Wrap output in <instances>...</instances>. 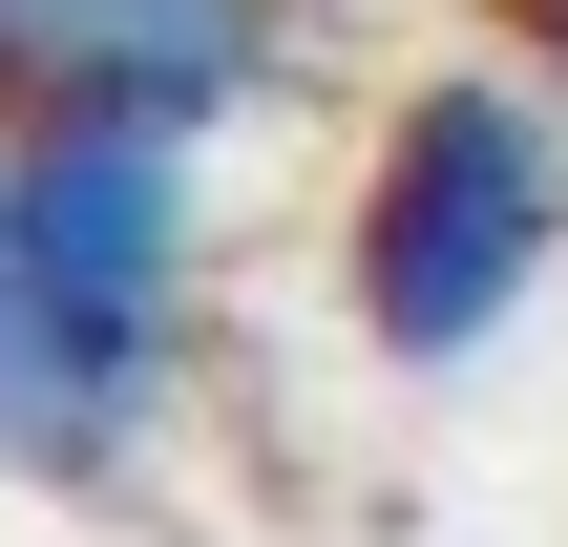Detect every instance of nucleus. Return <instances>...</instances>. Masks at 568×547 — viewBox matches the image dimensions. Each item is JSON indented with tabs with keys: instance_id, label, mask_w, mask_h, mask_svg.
<instances>
[{
	"instance_id": "obj_3",
	"label": "nucleus",
	"mask_w": 568,
	"mask_h": 547,
	"mask_svg": "<svg viewBox=\"0 0 568 547\" xmlns=\"http://www.w3.org/2000/svg\"><path fill=\"white\" fill-rule=\"evenodd\" d=\"M148 422H169V401H126V379L42 316L21 211H0V485H126V464H148Z\"/></svg>"
},
{
	"instance_id": "obj_2",
	"label": "nucleus",
	"mask_w": 568,
	"mask_h": 547,
	"mask_svg": "<svg viewBox=\"0 0 568 547\" xmlns=\"http://www.w3.org/2000/svg\"><path fill=\"white\" fill-rule=\"evenodd\" d=\"M274 84V0H0V126H169L211 148Z\"/></svg>"
},
{
	"instance_id": "obj_1",
	"label": "nucleus",
	"mask_w": 568,
	"mask_h": 547,
	"mask_svg": "<svg viewBox=\"0 0 568 547\" xmlns=\"http://www.w3.org/2000/svg\"><path fill=\"white\" fill-rule=\"evenodd\" d=\"M548 274H568V126L506 63L400 84V126H379V169H358V232H337L358 337H379L400 379H464Z\"/></svg>"
}]
</instances>
